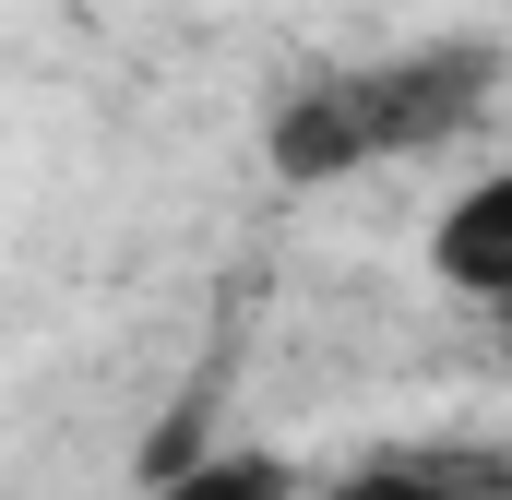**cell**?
Instances as JSON below:
<instances>
[{"label":"cell","instance_id":"obj_1","mask_svg":"<svg viewBox=\"0 0 512 500\" xmlns=\"http://www.w3.org/2000/svg\"><path fill=\"white\" fill-rule=\"evenodd\" d=\"M489 96H501V60L489 48H465V36H441V48H393V60H334V72H310L286 108H274V167L286 179H358V167H382V155H441V143H465V131L489 120Z\"/></svg>","mask_w":512,"mask_h":500},{"label":"cell","instance_id":"obj_2","mask_svg":"<svg viewBox=\"0 0 512 500\" xmlns=\"http://www.w3.org/2000/svg\"><path fill=\"white\" fill-rule=\"evenodd\" d=\"M429 274H441L453 298H477V310L512 298V167H477V179L429 215Z\"/></svg>","mask_w":512,"mask_h":500},{"label":"cell","instance_id":"obj_4","mask_svg":"<svg viewBox=\"0 0 512 500\" xmlns=\"http://www.w3.org/2000/svg\"><path fill=\"white\" fill-rule=\"evenodd\" d=\"M334 500H453L441 477H417V465H370V477H346Z\"/></svg>","mask_w":512,"mask_h":500},{"label":"cell","instance_id":"obj_3","mask_svg":"<svg viewBox=\"0 0 512 500\" xmlns=\"http://www.w3.org/2000/svg\"><path fill=\"white\" fill-rule=\"evenodd\" d=\"M143 500H298V489H286V465H262V453H167Z\"/></svg>","mask_w":512,"mask_h":500},{"label":"cell","instance_id":"obj_5","mask_svg":"<svg viewBox=\"0 0 512 500\" xmlns=\"http://www.w3.org/2000/svg\"><path fill=\"white\" fill-rule=\"evenodd\" d=\"M489 322H501V358H512V298H501V310H489Z\"/></svg>","mask_w":512,"mask_h":500}]
</instances>
